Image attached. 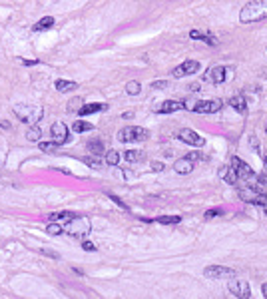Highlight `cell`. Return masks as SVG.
I'll use <instances>...</instances> for the list:
<instances>
[{"label": "cell", "mask_w": 267, "mask_h": 299, "mask_svg": "<svg viewBox=\"0 0 267 299\" xmlns=\"http://www.w3.org/2000/svg\"><path fill=\"white\" fill-rule=\"evenodd\" d=\"M265 18H267V0H251V2H247L240 12V20L243 24L261 22Z\"/></svg>", "instance_id": "6da1fadb"}, {"label": "cell", "mask_w": 267, "mask_h": 299, "mask_svg": "<svg viewBox=\"0 0 267 299\" xmlns=\"http://www.w3.org/2000/svg\"><path fill=\"white\" fill-rule=\"evenodd\" d=\"M12 112L18 116L20 122L32 124V126H36V122H38V120L42 118V114H44L42 106H28V104H16L12 108Z\"/></svg>", "instance_id": "7a4b0ae2"}, {"label": "cell", "mask_w": 267, "mask_h": 299, "mask_svg": "<svg viewBox=\"0 0 267 299\" xmlns=\"http://www.w3.org/2000/svg\"><path fill=\"white\" fill-rule=\"evenodd\" d=\"M237 196H240L242 201L251 203V205H267V196L261 192V188L257 186H243V188H237Z\"/></svg>", "instance_id": "3957f363"}, {"label": "cell", "mask_w": 267, "mask_h": 299, "mask_svg": "<svg viewBox=\"0 0 267 299\" xmlns=\"http://www.w3.org/2000/svg\"><path fill=\"white\" fill-rule=\"evenodd\" d=\"M90 227H92V225H90V220H88V218H82V216H76L74 220L68 222L64 233H68V235H72V237H84V235L90 233Z\"/></svg>", "instance_id": "277c9868"}, {"label": "cell", "mask_w": 267, "mask_h": 299, "mask_svg": "<svg viewBox=\"0 0 267 299\" xmlns=\"http://www.w3.org/2000/svg\"><path fill=\"white\" fill-rule=\"evenodd\" d=\"M147 136H150V132L140 126H126L118 132V140L120 142H144L147 140Z\"/></svg>", "instance_id": "5b68a950"}, {"label": "cell", "mask_w": 267, "mask_h": 299, "mask_svg": "<svg viewBox=\"0 0 267 299\" xmlns=\"http://www.w3.org/2000/svg\"><path fill=\"white\" fill-rule=\"evenodd\" d=\"M221 106H223V102H221L219 98H218V100H199V102H190V104H186L188 110L197 112V114H216V112L221 110Z\"/></svg>", "instance_id": "8992f818"}, {"label": "cell", "mask_w": 267, "mask_h": 299, "mask_svg": "<svg viewBox=\"0 0 267 299\" xmlns=\"http://www.w3.org/2000/svg\"><path fill=\"white\" fill-rule=\"evenodd\" d=\"M203 275L207 279H223V277H233L235 272L231 267H225V265H207L203 269Z\"/></svg>", "instance_id": "52a82bcc"}, {"label": "cell", "mask_w": 267, "mask_h": 299, "mask_svg": "<svg viewBox=\"0 0 267 299\" xmlns=\"http://www.w3.org/2000/svg\"><path fill=\"white\" fill-rule=\"evenodd\" d=\"M50 134H52V142L56 146H64L70 140V132H68L64 122H54L52 128H50Z\"/></svg>", "instance_id": "ba28073f"}, {"label": "cell", "mask_w": 267, "mask_h": 299, "mask_svg": "<svg viewBox=\"0 0 267 299\" xmlns=\"http://www.w3.org/2000/svg\"><path fill=\"white\" fill-rule=\"evenodd\" d=\"M229 291L237 299H249L251 297V287L245 279H229Z\"/></svg>", "instance_id": "9c48e42d"}, {"label": "cell", "mask_w": 267, "mask_h": 299, "mask_svg": "<svg viewBox=\"0 0 267 299\" xmlns=\"http://www.w3.org/2000/svg\"><path fill=\"white\" fill-rule=\"evenodd\" d=\"M177 138H180L182 142H186V144H190V146H197V148H203V146H205V138L199 136V134H197L195 130H192V128H182L180 134H177Z\"/></svg>", "instance_id": "30bf717a"}, {"label": "cell", "mask_w": 267, "mask_h": 299, "mask_svg": "<svg viewBox=\"0 0 267 299\" xmlns=\"http://www.w3.org/2000/svg\"><path fill=\"white\" fill-rule=\"evenodd\" d=\"M199 62L197 60H186L184 64H180V66H175L173 68V78H184V76H192V74H195V72H199Z\"/></svg>", "instance_id": "8fae6325"}, {"label": "cell", "mask_w": 267, "mask_h": 299, "mask_svg": "<svg viewBox=\"0 0 267 299\" xmlns=\"http://www.w3.org/2000/svg\"><path fill=\"white\" fill-rule=\"evenodd\" d=\"M231 168H233V172L237 175H240V179H251L255 175V172L249 168V164H245L242 158H237V156L231 158Z\"/></svg>", "instance_id": "7c38bea8"}, {"label": "cell", "mask_w": 267, "mask_h": 299, "mask_svg": "<svg viewBox=\"0 0 267 299\" xmlns=\"http://www.w3.org/2000/svg\"><path fill=\"white\" fill-rule=\"evenodd\" d=\"M227 78V68L225 66H212L203 74V80L205 82H212V84H223Z\"/></svg>", "instance_id": "4fadbf2b"}, {"label": "cell", "mask_w": 267, "mask_h": 299, "mask_svg": "<svg viewBox=\"0 0 267 299\" xmlns=\"http://www.w3.org/2000/svg\"><path fill=\"white\" fill-rule=\"evenodd\" d=\"M184 108H186L184 102L166 100V102H160V104L154 108V112H156V114H173V112H180V110H184Z\"/></svg>", "instance_id": "5bb4252c"}, {"label": "cell", "mask_w": 267, "mask_h": 299, "mask_svg": "<svg viewBox=\"0 0 267 299\" xmlns=\"http://www.w3.org/2000/svg\"><path fill=\"white\" fill-rule=\"evenodd\" d=\"M190 38L201 40V42L210 44V46H216V44H218V38H216L214 34H210V32H203V30H192V32H190Z\"/></svg>", "instance_id": "9a60e30c"}, {"label": "cell", "mask_w": 267, "mask_h": 299, "mask_svg": "<svg viewBox=\"0 0 267 299\" xmlns=\"http://www.w3.org/2000/svg\"><path fill=\"white\" fill-rule=\"evenodd\" d=\"M219 177L223 179L225 184H229V186H235L237 182H240V175H237V174L233 172L231 166H223V168L219 170Z\"/></svg>", "instance_id": "2e32d148"}, {"label": "cell", "mask_w": 267, "mask_h": 299, "mask_svg": "<svg viewBox=\"0 0 267 299\" xmlns=\"http://www.w3.org/2000/svg\"><path fill=\"white\" fill-rule=\"evenodd\" d=\"M229 106H231L235 112H240V114H245V112H247V100H245L243 94L233 96V98L229 100Z\"/></svg>", "instance_id": "e0dca14e"}, {"label": "cell", "mask_w": 267, "mask_h": 299, "mask_svg": "<svg viewBox=\"0 0 267 299\" xmlns=\"http://www.w3.org/2000/svg\"><path fill=\"white\" fill-rule=\"evenodd\" d=\"M104 110H108V104H102V102L84 104V108L80 110V116H90V114H96V112H104Z\"/></svg>", "instance_id": "ac0fdd59"}, {"label": "cell", "mask_w": 267, "mask_h": 299, "mask_svg": "<svg viewBox=\"0 0 267 299\" xmlns=\"http://www.w3.org/2000/svg\"><path fill=\"white\" fill-rule=\"evenodd\" d=\"M194 168H195L194 162L188 160V158H180V160H177V162L173 164V170H175L177 174H190Z\"/></svg>", "instance_id": "d6986e66"}, {"label": "cell", "mask_w": 267, "mask_h": 299, "mask_svg": "<svg viewBox=\"0 0 267 299\" xmlns=\"http://www.w3.org/2000/svg\"><path fill=\"white\" fill-rule=\"evenodd\" d=\"M126 160L130 162V164H138V162H144V158H146V154L142 152V150H126Z\"/></svg>", "instance_id": "ffe728a7"}, {"label": "cell", "mask_w": 267, "mask_h": 299, "mask_svg": "<svg viewBox=\"0 0 267 299\" xmlns=\"http://www.w3.org/2000/svg\"><path fill=\"white\" fill-rule=\"evenodd\" d=\"M56 90L58 92H72V90H76L78 88V84L76 82H68V80H56Z\"/></svg>", "instance_id": "44dd1931"}, {"label": "cell", "mask_w": 267, "mask_h": 299, "mask_svg": "<svg viewBox=\"0 0 267 299\" xmlns=\"http://www.w3.org/2000/svg\"><path fill=\"white\" fill-rule=\"evenodd\" d=\"M90 130H94V126L90 122H84V120H78V122L72 124V132L74 134H84V132H90Z\"/></svg>", "instance_id": "7402d4cb"}, {"label": "cell", "mask_w": 267, "mask_h": 299, "mask_svg": "<svg viewBox=\"0 0 267 299\" xmlns=\"http://www.w3.org/2000/svg\"><path fill=\"white\" fill-rule=\"evenodd\" d=\"M86 148L90 150L94 156H102L104 154V144H102V140H90V142L86 144Z\"/></svg>", "instance_id": "603a6c76"}, {"label": "cell", "mask_w": 267, "mask_h": 299, "mask_svg": "<svg viewBox=\"0 0 267 299\" xmlns=\"http://www.w3.org/2000/svg\"><path fill=\"white\" fill-rule=\"evenodd\" d=\"M54 24H56V22H54L52 16H44V18H40V20L36 22L34 30H36V32H40V30H48V28H52Z\"/></svg>", "instance_id": "cb8c5ba5"}, {"label": "cell", "mask_w": 267, "mask_h": 299, "mask_svg": "<svg viewBox=\"0 0 267 299\" xmlns=\"http://www.w3.org/2000/svg\"><path fill=\"white\" fill-rule=\"evenodd\" d=\"M26 138L30 140V142H40V138H42V130H40V126L36 124V126H30V128H28Z\"/></svg>", "instance_id": "d4e9b609"}, {"label": "cell", "mask_w": 267, "mask_h": 299, "mask_svg": "<svg viewBox=\"0 0 267 299\" xmlns=\"http://www.w3.org/2000/svg\"><path fill=\"white\" fill-rule=\"evenodd\" d=\"M156 222L162 224V225H175V224L182 222V216H162V218H158Z\"/></svg>", "instance_id": "484cf974"}, {"label": "cell", "mask_w": 267, "mask_h": 299, "mask_svg": "<svg viewBox=\"0 0 267 299\" xmlns=\"http://www.w3.org/2000/svg\"><path fill=\"white\" fill-rule=\"evenodd\" d=\"M84 108V104H82V98H74V100H70L68 102V106H66V110L70 112V114H80V110Z\"/></svg>", "instance_id": "4316f807"}, {"label": "cell", "mask_w": 267, "mask_h": 299, "mask_svg": "<svg viewBox=\"0 0 267 299\" xmlns=\"http://www.w3.org/2000/svg\"><path fill=\"white\" fill-rule=\"evenodd\" d=\"M106 164L108 166H118L120 164V154H118L116 150H108L106 152Z\"/></svg>", "instance_id": "83f0119b"}, {"label": "cell", "mask_w": 267, "mask_h": 299, "mask_svg": "<svg viewBox=\"0 0 267 299\" xmlns=\"http://www.w3.org/2000/svg\"><path fill=\"white\" fill-rule=\"evenodd\" d=\"M140 90H142V86H140V82H136V80H132V82H128V84H126V92H128L130 96L140 94Z\"/></svg>", "instance_id": "f1b7e54d"}, {"label": "cell", "mask_w": 267, "mask_h": 299, "mask_svg": "<svg viewBox=\"0 0 267 299\" xmlns=\"http://www.w3.org/2000/svg\"><path fill=\"white\" fill-rule=\"evenodd\" d=\"M38 148L42 150V152H46V154H54L56 150H58V146H56L54 142H40Z\"/></svg>", "instance_id": "f546056e"}, {"label": "cell", "mask_w": 267, "mask_h": 299, "mask_svg": "<svg viewBox=\"0 0 267 299\" xmlns=\"http://www.w3.org/2000/svg\"><path fill=\"white\" fill-rule=\"evenodd\" d=\"M46 231H48L50 235H60V233H64V227H62L60 224H48Z\"/></svg>", "instance_id": "4dcf8cb0"}, {"label": "cell", "mask_w": 267, "mask_h": 299, "mask_svg": "<svg viewBox=\"0 0 267 299\" xmlns=\"http://www.w3.org/2000/svg\"><path fill=\"white\" fill-rule=\"evenodd\" d=\"M84 162H86L88 166H92L94 170H100V168H102V162H100V160H96V158H86Z\"/></svg>", "instance_id": "1f68e13d"}, {"label": "cell", "mask_w": 267, "mask_h": 299, "mask_svg": "<svg viewBox=\"0 0 267 299\" xmlns=\"http://www.w3.org/2000/svg\"><path fill=\"white\" fill-rule=\"evenodd\" d=\"M221 214H223V209H207V212H205V218L212 220V218H218V216H221Z\"/></svg>", "instance_id": "d6a6232c"}, {"label": "cell", "mask_w": 267, "mask_h": 299, "mask_svg": "<svg viewBox=\"0 0 267 299\" xmlns=\"http://www.w3.org/2000/svg\"><path fill=\"white\" fill-rule=\"evenodd\" d=\"M152 88L164 90V88H168V82H166V80H156V82H152Z\"/></svg>", "instance_id": "836d02e7"}, {"label": "cell", "mask_w": 267, "mask_h": 299, "mask_svg": "<svg viewBox=\"0 0 267 299\" xmlns=\"http://www.w3.org/2000/svg\"><path fill=\"white\" fill-rule=\"evenodd\" d=\"M188 160H192V162H197V160H203V156H201V152H190L188 156H186Z\"/></svg>", "instance_id": "e575fe53"}, {"label": "cell", "mask_w": 267, "mask_h": 299, "mask_svg": "<svg viewBox=\"0 0 267 299\" xmlns=\"http://www.w3.org/2000/svg\"><path fill=\"white\" fill-rule=\"evenodd\" d=\"M257 182H259L261 186H267V170L261 172V174H257Z\"/></svg>", "instance_id": "d590c367"}, {"label": "cell", "mask_w": 267, "mask_h": 299, "mask_svg": "<svg viewBox=\"0 0 267 299\" xmlns=\"http://www.w3.org/2000/svg\"><path fill=\"white\" fill-rule=\"evenodd\" d=\"M110 199H112L114 203H118V205H120L122 209H128V205H126V203H124V201H122L120 198H118V196H112V194H110Z\"/></svg>", "instance_id": "8d00e7d4"}, {"label": "cell", "mask_w": 267, "mask_h": 299, "mask_svg": "<svg viewBox=\"0 0 267 299\" xmlns=\"http://www.w3.org/2000/svg\"><path fill=\"white\" fill-rule=\"evenodd\" d=\"M82 248H84L86 251H96V246H94L92 242H86V239H84V244H82Z\"/></svg>", "instance_id": "74e56055"}, {"label": "cell", "mask_w": 267, "mask_h": 299, "mask_svg": "<svg viewBox=\"0 0 267 299\" xmlns=\"http://www.w3.org/2000/svg\"><path fill=\"white\" fill-rule=\"evenodd\" d=\"M164 168H166V166H164L162 162H152V170H154V172H162Z\"/></svg>", "instance_id": "f35d334b"}, {"label": "cell", "mask_w": 267, "mask_h": 299, "mask_svg": "<svg viewBox=\"0 0 267 299\" xmlns=\"http://www.w3.org/2000/svg\"><path fill=\"white\" fill-rule=\"evenodd\" d=\"M22 64H24V66H32V64H36V62H34V60H22Z\"/></svg>", "instance_id": "ab89813d"}, {"label": "cell", "mask_w": 267, "mask_h": 299, "mask_svg": "<svg viewBox=\"0 0 267 299\" xmlns=\"http://www.w3.org/2000/svg\"><path fill=\"white\" fill-rule=\"evenodd\" d=\"M261 293H263V295H265V299H267V283H263V285H261Z\"/></svg>", "instance_id": "60d3db41"}, {"label": "cell", "mask_w": 267, "mask_h": 299, "mask_svg": "<svg viewBox=\"0 0 267 299\" xmlns=\"http://www.w3.org/2000/svg\"><path fill=\"white\" fill-rule=\"evenodd\" d=\"M190 90H194V92H197V90H199V84H192V86H190Z\"/></svg>", "instance_id": "b9f144b4"}, {"label": "cell", "mask_w": 267, "mask_h": 299, "mask_svg": "<svg viewBox=\"0 0 267 299\" xmlns=\"http://www.w3.org/2000/svg\"><path fill=\"white\" fill-rule=\"evenodd\" d=\"M263 164H265V168H267V156H265V158H263Z\"/></svg>", "instance_id": "7bdbcfd3"}, {"label": "cell", "mask_w": 267, "mask_h": 299, "mask_svg": "<svg viewBox=\"0 0 267 299\" xmlns=\"http://www.w3.org/2000/svg\"><path fill=\"white\" fill-rule=\"evenodd\" d=\"M263 209H265V214H267V205H265V207H263Z\"/></svg>", "instance_id": "ee69618b"}, {"label": "cell", "mask_w": 267, "mask_h": 299, "mask_svg": "<svg viewBox=\"0 0 267 299\" xmlns=\"http://www.w3.org/2000/svg\"><path fill=\"white\" fill-rule=\"evenodd\" d=\"M265 132H267V122H265Z\"/></svg>", "instance_id": "f6af8a7d"}]
</instances>
